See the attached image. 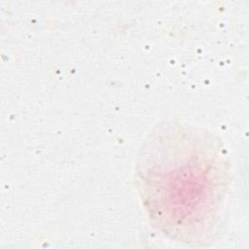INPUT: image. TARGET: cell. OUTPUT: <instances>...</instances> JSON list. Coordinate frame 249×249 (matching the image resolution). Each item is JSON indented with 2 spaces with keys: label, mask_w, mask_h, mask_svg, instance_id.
I'll return each instance as SVG.
<instances>
[{
  "label": "cell",
  "mask_w": 249,
  "mask_h": 249,
  "mask_svg": "<svg viewBox=\"0 0 249 249\" xmlns=\"http://www.w3.org/2000/svg\"><path fill=\"white\" fill-rule=\"evenodd\" d=\"M182 146L150 155L140 174L156 217L171 232L192 236L200 233L218 201L220 160L214 149Z\"/></svg>",
  "instance_id": "cell-1"
}]
</instances>
